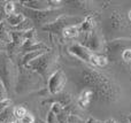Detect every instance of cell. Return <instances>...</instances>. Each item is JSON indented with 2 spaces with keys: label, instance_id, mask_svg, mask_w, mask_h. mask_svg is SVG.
Masks as SVG:
<instances>
[{
  "label": "cell",
  "instance_id": "1",
  "mask_svg": "<svg viewBox=\"0 0 131 123\" xmlns=\"http://www.w3.org/2000/svg\"><path fill=\"white\" fill-rule=\"evenodd\" d=\"M23 8L22 14H24L25 17L30 18L34 23L40 25L41 28L46 24H50L53 21H55L58 17H60L61 15H63L61 9H47V10H31L28 8Z\"/></svg>",
  "mask_w": 131,
  "mask_h": 123
},
{
  "label": "cell",
  "instance_id": "2",
  "mask_svg": "<svg viewBox=\"0 0 131 123\" xmlns=\"http://www.w3.org/2000/svg\"><path fill=\"white\" fill-rule=\"evenodd\" d=\"M38 74L35 71L30 70V69L25 68V67H21L20 70L17 73V77H16V84H15V91L17 93H27L30 92V90L35 89V85L38 83Z\"/></svg>",
  "mask_w": 131,
  "mask_h": 123
},
{
  "label": "cell",
  "instance_id": "3",
  "mask_svg": "<svg viewBox=\"0 0 131 123\" xmlns=\"http://www.w3.org/2000/svg\"><path fill=\"white\" fill-rule=\"evenodd\" d=\"M84 18L79 17V16H74V15H61L58 17L55 21H53L50 24H46L41 28V30L47 32H52V33H62L66 28L70 27V25H79Z\"/></svg>",
  "mask_w": 131,
  "mask_h": 123
},
{
  "label": "cell",
  "instance_id": "4",
  "mask_svg": "<svg viewBox=\"0 0 131 123\" xmlns=\"http://www.w3.org/2000/svg\"><path fill=\"white\" fill-rule=\"evenodd\" d=\"M52 62H53L52 54H50L48 52H45L39 58H37L36 60L30 62L25 68L37 73L43 78H47L48 80V77H50V76H48V73H50L51 67H52Z\"/></svg>",
  "mask_w": 131,
  "mask_h": 123
},
{
  "label": "cell",
  "instance_id": "5",
  "mask_svg": "<svg viewBox=\"0 0 131 123\" xmlns=\"http://www.w3.org/2000/svg\"><path fill=\"white\" fill-rule=\"evenodd\" d=\"M14 77H15V68L13 62L7 57H2L0 59V81H2L7 91H9L13 86Z\"/></svg>",
  "mask_w": 131,
  "mask_h": 123
},
{
  "label": "cell",
  "instance_id": "6",
  "mask_svg": "<svg viewBox=\"0 0 131 123\" xmlns=\"http://www.w3.org/2000/svg\"><path fill=\"white\" fill-rule=\"evenodd\" d=\"M67 83V76H66L64 71L62 69H58L54 73H52L50 75L47 80V90L51 94L57 96L60 94L66 86Z\"/></svg>",
  "mask_w": 131,
  "mask_h": 123
},
{
  "label": "cell",
  "instance_id": "7",
  "mask_svg": "<svg viewBox=\"0 0 131 123\" xmlns=\"http://www.w3.org/2000/svg\"><path fill=\"white\" fill-rule=\"evenodd\" d=\"M69 53H71L72 55L77 58V59L82 60L84 62H89L90 63L91 58H92L93 53L91 52L89 48H86L85 46H83L82 44H71V45L68 47Z\"/></svg>",
  "mask_w": 131,
  "mask_h": 123
},
{
  "label": "cell",
  "instance_id": "8",
  "mask_svg": "<svg viewBox=\"0 0 131 123\" xmlns=\"http://www.w3.org/2000/svg\"><path fill=\"white\" fill-rule=\"evenodd\" d=\"M86 37L83 39V43L82 45L85 46L86 48L91 51V52H98V51H101V41L100 38L95 32H90V33H85Z\"/></svg>",
  "mask_w": 131,
  "mask_h": 123
},
{
  "label": "cell",
  "instance_id": "9",
  "mask_svg": "<svg viewBox=\"0 0 131 123\" xmlns=\"http://www.w3.org/2000/svg\"><path fill=\"white\" fill-rule=\"evenodd\" d=\"M21 6L31 10H47L50 8L47 0H29V1H21Z\"/></svg>",
  "mask_w": 131,
  "mask_h": 123
},
{
  "label": "cell",
  "instance_id": "10",
  "mask_svg": "<svg viewBox=\"0 0 131 123\" xmlns=\"http://www.w3.org/2000/svg\"><path fill=\"white\" fill-rule=\"evenodd\" d=\"M21 50L24 51L25 53H29V52H34V51H41V50L47 51L48 48L45 44L37 41L36 39H29V40H25L23 43V45L21 46Z\"/></svg>",
  "mask_w": 131,
  "mask_h": 123
},
{
  "label": "cell",
  "instance_id": "11",
  "mask_svg": "<svg viewBox=\"0 0 131 123\" xmlns=\"http://www.w3.org/2000/svg\"><path fill=\"white\" fill-rule=\"evenodd\" d=\"M93 97H94V91L92 89H89V87L83 89L78 96V100H77L78 106L83 109L86 108L89 106V104L91 103V100L93 99Z\"/></svg>",
  "mask_w": 131,
  "mask_h": 123
},
{
  "label": "cell",
  "instance_id": "12",
  "mask_svg": "<svg viewBox=\"0 0 131 123\" xmlns=\"http://www.w3.org/2000/svg\"><path fill=\"white\" fill-rule=\"evenodd\" d=\"M94 18L93 16H86L82 23L79 24V32L82 33H90V32L93 31V28H94Z\"/></svg>",
  "mask_w": 131,
  "mask_h": 123
},
{
  "label": "cell",
  "instance_id": "13",
  "mask_svg": "<svg viewBox=\"0 0 131 123\" xmlns=\"http://www.w3.org/2000/svg\"><path fill=\"white\" fill-rule=\"evenodd\" d=\"M45 52H47V51L41 50V51H34V52L25 53V54L23 55L22 60H21V66H22V67H27L30 62H32L34 60H36L37 58H39L41 54H44Z\"/></svg>",
  "mask_w": 131,
  "mask_h": 123
},
{
  "label": "cell",
  "instance_id": "14",
  "mask_svg": "<svg viewBox=\"0 0 131 123\" xmlns=\"http://www.w3.org/2000/svg\"><path fill=\"white\" fill-rule=\"evenodd\" d=\"M25 18H27V17L24 16V14H22V13H14L13 15L7 16V17H6V23H7V24H9L10 27L16 28L17 25H20L21 23L25 20Z\"/></svg>",
  "mask_w": 131,
  "mask_h": 123
},
{
  "label": "cell",
  "instance_id": "15",
  "mask_svg": "<svg viewBox=\"0 0 131 123\" xmlns=\"http://www.w3.org/2000/svg\"><path fill=\"white\" fill-rule=\"evenodd\" d=\"M62 35L67 39L76 38L79 35V25H70V27L66 28L63 30V32H62Z\"/></svg>",
  "mask_w": 131,
  "mask_h": 123
},
{
  "label": "cell",
  "instance_id": "16",
  "mask_svg": "<svg viewBox=\"0 0 131 123\" xmlns=\"http://www.w3.org/2000/svg\"><path fill=\"white\" fill-rule=\"evenodd\" d=\"M13 116H14V107L13 106H9V107H7L6 109L0 114V123L13 122Z\"/></svg>",
  "mask_w": 131,
  "mask_h": 123
},
{
  "label": "cell",
  "instance_id": "17",
  "mask_svg": "<svg viewBox=\"0 0 131 123\" xmlns=\"http://www.w3.org/2000/svg\"><path fill=\"white\" fill-rule=\"evenodd\" d=\"M90 63L93 64V66H95V67H105L107 63H108V59H107L106 57H102V55L93 53Z\"/></svg>",
  "mask_w": 131,
  "mask_h": 123
},
{
  "label": "cell",
  "instance_id": "18",
  "mask_svg": "<svg viewBox=\"0 0 131 123\" xmlns=\"http://www.w3.org/2000/svg\"><path fill=\"white\" fill-rule=\"evenodd\" d=\"M34 22H32L30 18H25L24 21H23L22 23H21L20 25H17L16 28H14V30L15 31H21V32H24V31H28V30H31L34 29Z\"/></svg>",
  "mask_w": 131,
  "mask_h": 123
},
{
  "label": "cell",
  "instance_id": "19",
  "mask_svg": "<svg viewBox=\"0 0 131 123\" xmlns=\"http://www.w3.org/2000/svg\"><path fill=\"white\" fill-rule=\"evenodd\" d=\"M27 113H28L27 108L23 107V106H16V107H14V117L16 119V121L21 120Z\"/></svg>",
  "mask_w": 131,
  "mask_h": 123
},
{
  "label": "cell",
  "instance_id": "20",
  "mask_svg": "<svg viewBox=\"0 0 131 123\" xmlns=\"http://www.w3.org/2000/svg\"><path fill=\"white\" fill-rule=\"evenodd\" d=\"M14 10H15V2L13 1H7L4 6V13L6 16H10L14 14Z\"/></svg>",
  "mask_w": 131,
  "mask_h": 123
},
{
  "label": "cell",
  "instance_id": "21",
  "mask_svg": "<svg viewBox=\"0 0 131 123\" xmlns=\"http://www.w3.org/2000/svg\"><path fill=\"white\" fill-rule=\"evenodd\" d=\"M8 99V91H7L5 84L2 83V81H0V101H4Z\"/></svg>",
  "mask_w": 131,
  "mask_h": 123
},
{
  "label": "cell",
  "instance_id": "22",
  "mask_svg": "<svg viewBox=\"0 0 131 123\" xmlns=\"http://www.w3.org/2000/svg\"><path fill=\"white\" fill-rule=\"evenodd\" d=\"M17 122L18 123H35V117H34V115L32 114L27 113V114H25L21 120H18Z\"/></svg>",
  "mask_w": 131,
  "mask_h": 123
},
{
  "label": "cell",
  "instance_id": "23",
  "mask_svg": "<svg viewBox=\"0 0 131 123\" xmlns=\"http://www.w3.org/2000/svg\"><path fill=\"white\" fill-rule=\"evenodd\" d=\"M12 105H13V101H12V99H9V98L6 99V100H4V101H0V114H1L7 107H9V106H12Z\"/></svg>",
  "mask_w": 131,
  "mask_h": 123
},
{
  "label": "cell",
  "instance_id": "24",
  "mask_svg": "<svg viewBox=\"0 0 131 123\" xmlns=\"http://www.w3.org/2000/svg\"><path fill=\"white\" fill-rule=\"evenodd\" d=\"M121 57L124 61L127 62H131V48H125L123 50V52L121 53Z\"/></svg>",
  "mask_w": 131,
  "mask_h": 123
},
{
  "label": "cell",
  "instance_id": "25",
  "mask_svg": "<svg viewBox=\"0 0 131 123\" xmlns=\"http://www.w3.org/2000/svg\"><path fill=\"white\" fill-rule=\"evenodd\" d=\"M46 123H58L57 115H55L51 109L48 110V113H47V117H46Z\"/></svg>",
  "mask_w": 131,
  "mask_h": 123
},
{
  "label": "cell",
  "instance_id": "26",
  "mask_svg": "<svg viewBox=\"0 0 131 123\" xmlns=\"http://www.w3.org/2000/svg\"><path fill=\"white\" fill-rule=\"evenodd\" d=\"M85 123H104V122H101V121H98V120H95V119H93V117H90V119L88 120Z\"/></svg>",
  "mask_w": 131,
  "mask_h": 123
},
{
  "label": "cell",
  "instance_id": "27",
  "mask_svg": "<svg viewBox=\"0 0 131 123\" xmlns=\"http://www.w3.org/2000/svg\"><path fill=\"white\" fill-rule=\"evenodd\" d=\"M5 21V13L4 12H0V24Z\"/></svg>",
  "mask_w": 131,
  "mask_h": 123
},
{
  "label": "cell",
  "instance_id": "28",
  "mask_svg": "<svg viewBox=\"0 0 131 123\" xmlns=\"http://www.w3.org/2000/svg\"><path fill=\"white\" fill-rule=\"evenodd\" d=\"M104 123H116V122L114 121L113 119H109V120H107V121H105Z\"/></svg>",
  "mask_w": 131,
  "mask_h": 123
},
{
  "label": "cell",
  "instance_id": "29",
  "mask_svg": "<svg viewBox=\"0 0 131 123\" xmlns=\"http://www.w3.org/2000/svg\"><path fill=\"white\" fill-rule=\"evenodd\" d=\"M128 121H129V123H131V115L128 116Z\"/></svg>",
  "mask_w": 131,
  "mask_h": 123
},
{
  "label": "cell",
  "instance_id": "30",
  "mask_svg": "<svg viewBox=\"0 0 131 123\" xmlns=\"http://www.w3.org/2000/svg\"><path fill=\"white\" fill-rule=\"evenodd\" d=\"M128 16H129V18H130V21H131V10L129 12V14H128Z\"/></svg>",
  "mask_w": 131,
  "mask_h": 123
},
{
  "label": "cell",
  "instance_id": "31",
  "mask_svg": "<svg viewBox=\"0 0 131 123\" xmlns=\"http://www.w3.org/2000/svg\"><path fill=\"white\" fill-rule=\"evenodd\" d=\"M130 22H131V21H130Z\"/></svg>",
  "mask_w": 131,
  "mask_h": 123
}]
</instances>
